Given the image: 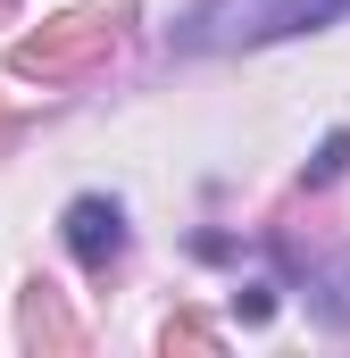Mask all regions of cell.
Instances as JSON below:
<instances>
[{
  "mask_svg": "<svg viewBox=\"0 0 350 358\" xmlns=\"http://www.w3.org/2000/svg\"><path fill=\"white\" fill-rule=\"evenodd\" d=\"M350 0H209L175 42L183 50H251V42H284L309 25H334Z\"/></svg>",
  "mask_w": 350,
  "mask_h": 358,
  "instance_id": "cell-1",
  "label": "cell"
},
{
  "mask_svg": "<svg viewBox=\"0 0 350 358\" xmlns=\"http://www.w3.org/2000/svg\"><path fill=\"white\" fill-rule=\"evenodd\" d=\"M59 234H67V250H76L92 275H108L117 259H125V208H117L108 192H84V200H67Z\"/></svg>",
  "mask_w": 350,
  "mask_h": 358,
  "instance_id": "cell-2",
  "label": "cell"
},
{
  "mask_svg": "<svg viewBox=\"0 0 350 358\" xmlns=\"http://www.w3.org/2000/svg\"><path fill=\"white\" fill-rule=\"evenodd\" d=\"M92 50H108V25L67 17V34H25V42H17V76H59V67H76Z\"/></svg>",
  "mask_w": 350,
  "mask_h": 358,
  "instance_id": "cell-3",
  "label": "cell"
},
{
  "mask_svg": "<svg viewBox=\"0 0 350 358\" xmlns=\"http://www.w3.org/2000/svg\"><path fill=\"white\" fill-rule=\"evenodd\" d=\"M300 292H309V317H317V325H350V250L300 267Z\"/></svg>",
  "mask_w": 350,
  "mask_h": 358,
  "instance_id": "cell-4",
  "label": "cell"
},
{
  "mask_svg": "<svg viewBox=\"0 0 350 358\" xmlns=\"http://www.w3.org/2000/svg\"><path fill=\"white\" fill-rule=\"evenodd\" d=\"M350 167V134H326V142H317V159H309V183H334Z\"/></svg>",
  "mask_w": 350,
  "mask_h": 358,
  "instance_id": "cell-5",
  "label": "cell"
},
{
  "mask_svg": "<svg viewBox=\"0 0 350 358\" xmlns=\"http://www.w3.org/2000/svg\"><path fill=\"white\" fill-rule=\"evenodd\" d=\"M234 308H242L251 325H267V317H275V283H242V292H234Z\"/></svg>",
  "mask_w": 350,
  "mask_h": 358,
  "instance_id": "cell-6",
  "label": "cell"
}]
</instances>
